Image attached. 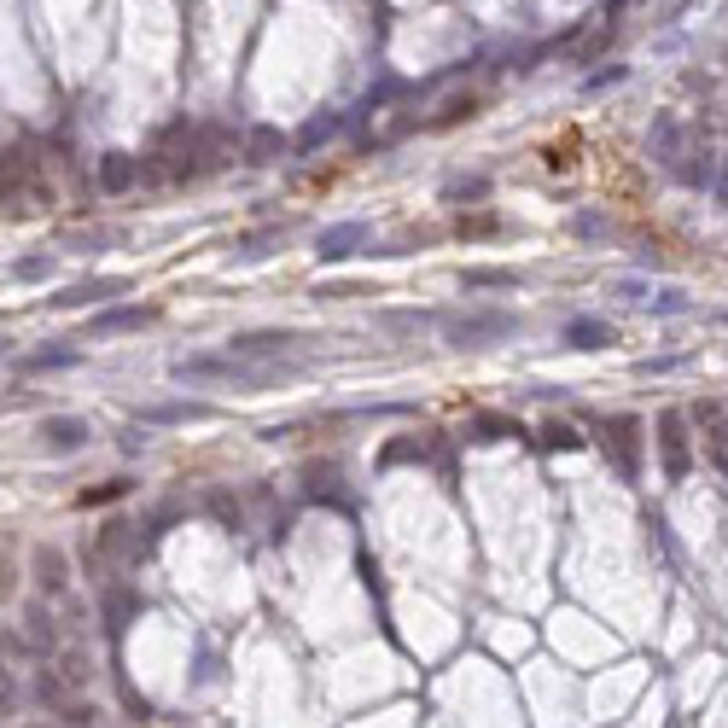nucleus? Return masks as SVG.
I'll return each instance as SVG.
<instances>
[{
	"label": "nucleus",
	"instance_id": "obj_1",
	"mask_svg": "<svg viewBox=\"0 0 728 728\" xmlns=\"http://www.w3.org/2000/svg\"><path fill=\"white\" fill-rule=\"evenodd\" d=\"M443 338L455 350H490L501 338H513V315L507 309H472V315H449L443 321Z\"/></svg>",
	"mask_w": 728,
	"mask_h": 728
},
{
	"label": "nucleus",
	"instance_id": "obj_2",
	"mask_svg": "<svg viewBox=\"0 0 728 728\" xmlns=\"http://www.w3.org/2000/svg\"><path fill=\"white\" fill-rule=\"evenodd\" d=\"M600 449H606V461L618 466V478H641V420L635 414H612V420H600Z\"/></svg>",
	"mask_w": 728,
	"mask_h": 728
},
{
	"label": "nucleus",
	"instance_id": "obj_3",
	"mask_svg": "<svg viewBox=\"0 0 728 728\" xmlns=\"http://www.w3.org/2000/svg\"><path fill=\"white\" fill-rule=\"evenodd\" d=\"M659 461H664V478H670V484H682L688 466H694V455H688V420H682L676 408L659 414Z\"/></svg>",
	"mask_w": 728,
	"mask_h": 728
},
{
	"label": "nucleus",
	"instance_id": "obj_4",
	"mask_svg": "<svg viewBox=\"0 0 728 728\" xmlns=\"http://www.w3.org/2000/svg\"><path fill=\"white\" fill-rule=\"evenodd\" d=\"M35 443H41L47 455H76V449L94 443V426H88L82 414H47L41 431H35Z\"/></svg>",
	"mask_w": 728,
	"mask_h": 728
},
{
	"label": "nucleus",
	"instance_id": "obj_5",
	"mask_svg": "<svg viewBox=\"0 0 728 728\" xmlns=\"http://www.w3.org/2000/svg\"><path fill=\"white\" fill-rule=\"evenodd\" d=\"M694 426L699 437H705V455H711V466L728 478V420H723V402H694Z\"/></svg>",
	"mask_w": 728,
	"mask_h": 728
},
{
	"label": "nucleus",
	"instance_id": "obj_6",
	"mask_svg": "<svg viewBox=\"0 0 728 728\" xmlns=\"http://www.w3.org/2000/svg\"><path fill=\"white\" fill-rule=\"evenodd\" d=\"M158 321V309H146V303H117V309H100L94 321H88V338H117V332H140Z\"/></svg>",
	"mask_w": 728,
	"mask_h": 728
},
{
	"label": "nucleus",
	"instance_id": "obj_7",
	"mask_svg": "<svg viewBox=\"0 0 728 728\" xmlns=\"http://www.w3.org/2000/svg\"><path fill=\"white\" fill-rule=\"evenodd\" d=\"M367 245V222H332V228H321V239H315V257L321 263H344V257H356Z\"/></svg>",
	"mask_w": 728,
	"mask_h": 728
},
{
	"label": "nucleus",
	"instance_id": "obj_8",
	"mask_svg": "<svg viewBox=\"0 0 728 728\" xmlns=\"http://www.w3.org/2000/svg\"><path fill=\"white\" fill-rule=\"evenodd\" d=\"M129 292V280H117V274H100V280H76V286H65L59 292V309H94V303H111Z\"/></svg>",
	"mask_w": 728,
	"mask_h": 728
},
{
	"label": "nucleus",
	"instance_id": "obj_9",
	"mask_svg": "<svg viewBox=\"0 0 728 728\" xmlns=\"http://www.w3.org/2000/svg\"><path fill=\"white\" fill-rule=\"evenodd\" d=\"M292 344H303L298 332H239L228 350H233V356H251V362H280Z\"/></svg>",
	"mask_w": 728,
	"mask_h": 728
},
{
	"label": "nucleus",
	"instance_id": "obj_10",
	"mask_svg": "<svg viewBox=\"0 0 728 728\" xmlns=\"http://www.w3.org/2000/svg\"><path fill=\"white\" fill-rule=\"evenodd\" d=\"M210 414H216L210 402H146L140 408V426H199Z\"/></svg>",
	"mask_w": 728,
	"mask_h": 728
},
{
	"label": "nucleus",
	"instance_id": "obj_11",
	"mask_svg": "<svg viewBox=\"0 0 728 728\" xmlns=\"http://www.w3.org/2000/svg\"><path fill=\"white\" fill-rule=\"evenodd\" d=\"M647 152H653L659 164H676V158H682V123H676L670 111L653 117V129H647Z\"/></svg>",
	"mask_w": 728,
	"mask_h": 728
},
{
	"label": "nucleus",
	"instance_id": "obj_12",
	"mask_svg": "<svg viewBox=\"0 0 728 728\" xmlns=\"http://www.w3.org/2000/svg\"><path fill=\"white\" fill-rule=\"evenodd\" d=\"M134 181H140V158H129V152H105L100 158V187L105 193H129Z\"/></svg>",
	"mask_w": 728,
	"mask_h": 728
},
{
	"label": "nucleus",
	"instance_id": "obj_13",
	"mask_svg": "<svg viewBox=\"0 0 728 728\" xmlns=\"http://www.w3.org/2000/svg\"><path fill=\"white\" fill-rule=\"evenodd\" d=\"M612 338H618V332L606 327V321H595V315H577V321L565 327V344H571V350H606Z\"/></svg>",
	"mask_w": 728,
	"mask_h": 728
},
{
	"label": "nucleus",
	"instance_id": "obj_14",
	"mask_svg": "<svg viewBox=\"0 0 728 728\" xmlns=\"http://www.w3.org/2000/svg\"><path fill=\"white\" fill-rule=\"evenodd\" d=\"M670 169H676V181H682V187H711V181H717V158H711L705 146H699V152H682Z\"/></svg>",
	"mask_w": 728,
	"mask_h": 728
},
{
	"label": "nucleus",
	"instance_id": "obj_15",
	"mask_svg": "<svg viewBox=\"0 0 728 728\" xmlns=\"http://www.w3.org/2000/svg\"><path fill=\"white\" fill-rule=\"evenodd\" d=\"M466 437H472V443H507V437H525V426L507 420V414H472Z\"/></svg>",
	"mask_w": 728,
	"mask_h": 728
},
{
	"label": "nucleus",
	"instance_id": "obj_16",
	"mask_svg": "<svg viewBox=\"0 0 728 728\" xmlns=\"http://www.w3.org/2000/svg\"><path fill=\"white\" fill-rule=\"evenodd\" d=\"M82 362V350L76 344H41L30 362H24V373H65V367Z\"/></svg>",
	"mask_w": 728,
	"mask_h": 728
},
{
	"label": "nucleus",
	"instance_id": "obj_17",
	"mask_svg": "<svg viewBox=\"0 0 728 728\" xmlns=\"http://www.w3.org/2000/svg\"><path fill=\"white\" fill-rule=\"evenodd\" d=\"M408 461H431V437H397L379 449V466H408Z\"/></svg>",
	"mask_w": 728,
	"mask_h": 728
},
{
	"label": "nucleus",
	"instance_id": "obj_18",
	"mask_svg": "<svg viewBox=\"0 0 728 728\" xmlns=\"http://www.w3.org/2000/svg\"><path fill=\"white\" fill-rule=\"evenodd\" d=\"M35 577H41V589H47V595H59V589L70 583L65 554H59V548H41V554H35Z\"/></svg>",
	"mask_w": 728,
	"mask_h": 728
},
{
	"label": "nucleus",
	"instance_id": "obj_19",
	"mask_svg": "<svg viewBox=\"0 0 728 728\" xmlns=\"http://www.w3.org/2000/svg\"><path fill=\"white\" fill-rule=\"evenodd\" d=\"M274 245H280V228H257V233H245V239L233 245V263H263Z\"/></svg>",
	"mask_w": 728,
	"mask_h": 728
},
{
	"label": "nucleus",
	"instance_id": "obj_20",
	"mask_svg": "<svg viewBox=\"0 0 728 728\" xmlns=\"http://www.w3.org/2000/svg\"><path fill=\"white\" fill-rule=\"evenodd\" d=\"M344 129V111H327V117H309V123H303V134H298V146L303 152H315V146H327L332 134Z\"/></svg>",
	"mask_w": 728,
	"mask_h": 728
},
{
	"label": "nucleus",
	"instance_id": "obj_21",
	"mask_svg": "<svg viewBox=\"0 0 728 728\" xmlns=\"http://www.w3.org/2000/svg\"><path fill=\"white\" fill-rule=\"evenodd\" d=\"M280 152H286V134H280V129H268V123H263L257 134H251V146H245V158H251V164H274Z\"/></svg>",
	"mask_w": 728,
	"mask_h": 728
},
{
	"label": "nucleus",
	"instance_id": "obj_22",
	"mask_svg": "<svg viewBox=\"0 0 728 728\" xmlns=\"http://www.w3.org/2000/svg\"><path fill=\"white\" fill-rule=\"evenodd\" d=\"M53 268H59V257H53V251H30V257H18V263H12V280H53Z\"/></svg>",
	"mask_w": 728,
	"mask_h": 728
},
{
	"label": "nucleus",
	"instance_id": "obj_23",
	"mask_svg": "<svg viewBox=\"0 0 728 728\" xmlns=\"http://www.w3.org/2000/svg\"><path fill=\"white\" fill-rule=\"evenodd\" d=\"M461 286H466V292H490V286L507 292V286H519V274H513V268H466Z\"/></svg>",
	"mask_w": 728,
	"mask_h": 728
},
{
	"label": "nucleus",
	"instance_id": "obj_24",
	"mask_svg": "<svg viewBox=\"0 0 728 728\" xmlns=\"http://www.w3.org/2000/svg\"><path fill=\"white\" fill-rule=\"evenodd\" d=\"M536 443H542V449H577V443H583V437H577V426H565V420H548V426H542V437H536Z\"/></svg>",
	"mask_w": 728,
	"mask_h": 728
},
{
	"label": "nucleus",
	"instance_id": "obj_25",
	"mask_svg": "<svg viewBox=\"0 0 728 728\" xmlns=\"http://www.w3.org/2000/svg\"><path fill=\"white\" fill-rule=\"evenodd\" d=\"M647 309H653V315H682V309H688V292H682V286H664V292L647 298Z\"/></svg>",
	"mask_w": 728,
	"mask_h": 728
},
{
	"label": "nucleus",
	"instance_id": "obj_26",
	"mask_svg": "<svg viewBox=\"0 0 728 728\" xmlns=\"http://www.w3.org/2000/svg\"><path fill=\"white\" fill-rule=\"evenodd\" d=\"M117 496H129V478H111L100 490H82V507H100V501H117Z\"/></svg>",
	"mask_w": 728,
	"mask_h": 728
},
{
	"label": "nucleus",
	"instance_id": "obj_27",
	"mask_svg": "<svg viewBox=\"0 0 728 728\" xmlns=\"http://www.w3.org/2000/svg\"><path fill=\"white\" fill-rule=\"evenodd\" d=\"M490 193V181L484 175H472V181H449V199H484Z\"/></svg>",
	"mask_w": 728,
	"mask_h": 728
},
{
	"label": "nucleus",
	"instance_id": "obj_28",
	"mask_svg": "<svg viewBox=\"0 0 728 728\" xmlns=\"http://www.w3.org/2000/svg\"><path fill=\"white\" fill-rule=\"evenodd\" d=\"M670 367H682V356H641L635 373H641V379H653V373H670Z\"/></svg>",
	"mask_w": 728,
	"mask_h": 728
},
{
	"label": "nucleus",
	"instance_id": "obj_29",
	"mask_svg": "<svg viewBox=\"0 0 728 728\" xmlns=\"http://www.w3.org/2000/svg\"><path fill=\"white\" fill-rule=\"evenodd\" d=\"M216 676H222V664H216V653H199V670H193V682H199V688H210Z\"/></svg>",
	"mask_w": 728,
	"mask_h": 728
},
{
	"label": "nucleus",
	"instance_id": "obj_30",
	"mask_svg": "<svg viewBox=\"0 0 728 728\" xmlns=\"http://www.w3.org/2000/svg\"><path fill=\"white\" fill-rule=\"evenodd\" d=\"M612 298H629V303H647V286H641V280H612Z\"/></svg>",
	"mask_w": 728,
	"mask_h": 728
},
{
	"label": "nucleus",
	"instance_id": "obj_31",
	"mask_svg": "<svg viewBox=\"0 0 728 728\" xmlns=\"http://www.w3.org/2000/svg\"><path fill=\"white\" fill-rule=\"evenodd\" d=\"M612 82H624V65H606L589 76V94H600V88H612Z\"/></svg>",
	"mask_w": 728,
	"mask_h": 728
},
{
	"label": "nucleus",
	"instance_id": "obj_32",
	"mask_svg": "<svg viewBox=\"0 0 728 728\" xmlns=\"http://www.w3.org/2000/svg\"><path fill=\"white\" fill-rule=\"evenodd\" d=\"M571 228L583 233V239H600V233H606V222H600L595 210H583V216H577V222H571Z\"/></svg>",
	"mask_w": 728,
	"mask_h": 728
},
{
	"label": "nucleus",
	"instance_id": "obj_33",
	"mask_svg": "<svg viewBox=\"0 0 728 728\" xmlns=\"http://www.w3.org/2000/svg\"><path fill=\"white\" fill-rule=\"evenodd\" d=\"M461 233H496V216H472V222L461 216Z\"/></svg>",
	"mask_w": 728,
	"mask_h": 728
},
{
	"label": "nucleus",
	"instance_id": "obj_34",
	"mask_svg": "<svg viewBox=\"0 0 728 728\" xmlns=\"http://www.w3.org/2000/svg\"><path fill=\"white\" fill-rule=\"evenodd\" d=\"M711 187H717V204L728 210V164H717V181H711Z\"/></svg>",
	"mask_w": 728,
	"mask_h": 728
},
{
	"label": "nucleus",
	"instance_id": "obj_35",
	"mask_svg": "<svg viewBox=\"0 0 728 728\" xmlns=\"http://www.w3.org/2000/svg\"><path fill=\"white\" fill-rule=\"evenodd\" d=\"M6 344H12V338H0V356H6Z\"/></svg>",
	"mask_w": 728,
	"mask_h": 728
},
{
	"label": "nucleus",
	"instance_id": "obj_36",
	"mask_svg": "<svg viewBox=\"0 0 728 728\" xmlns=\"http://www.w3.org/2000/svg\"><path fill=\"white\" fill-rule=\"evenodd\" d=\"M0 688H6V670H0Z\"/></svg>",
	"mask_w": 728,
	"mask_h": 728
},
{
	"label": "nucleus",
	"instance_id": "obj_37",
	"mask_svg": "<svg viewBox=\"0 0 728 728\" xmlns=\"http://www.w3.org/2000/svg\"><path fill=\"white\" fill-rule=\"evenodd\" d=\"M723 321H728V315H723Z\"/></svg>",
	"mask_w": 728,
	"mask_h": 728
}]
</instances>
